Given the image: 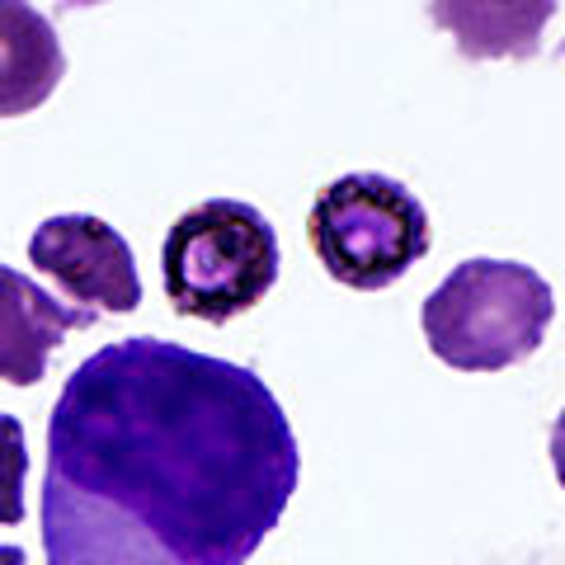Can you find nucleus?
Instances as JSON below:
<instances>
[{
	"label": "nucleus",
	"instance_id": "nucleus-1",
	"mask_svg": "<svg viewBox=\"0 0 565 565\" xmlns=\"http://www.w3.org/2000/svg\"><path fill=\"white\" fill-rule=\"evenodd\" d=\"M297 490V438L250 367L118 340L47 419V565H245Z\"/></svg>",
	"mask_w": 565,
	"mask_h": 565
},
{
	"label": "nucleus",
	"instance_id": "nucleus-2",
	"mask_svg": "<svg viewBox=\"0 0 565 565\" xmlns=\"http://www.w3.org/2000/svg\"><path fill=\"white\" fill-rule=\"evenodd\" d=\"M556 316L552 288L514 259H462L424 297V340L457 373H500L533 359Z\"/></svg>",
	"mask_w": 565,
	"mask_h": 565
},
{
	"label": "nucleus",
	"instance_id": "nucleus-3",
	"mask_svg": "<svg viewBox=\"0 0 565 565\" xmlns=\"http://www.w3.org/2000/svg\"><path fill=\"white\" fill-rule=\"evenodd\" d=\"M161 269L174 311L222 326L259 307L278 282V236L259 207L207 199L170 226Z\"/></svg>",
	"mask_w": 565,
	"mask_h": 565
},
{
	"label": "nucleus",
	"instance_id": "nucleus-4",
	"mask_svg": "<svg viewBox=\"0 0 565 565\" xmlns=\"http://www.w3.org/2000/svg\"><path fill=\"white\" fill-rule=\"evenodd\" d=\"M307 241L334 282L377 292L424 259L429 212L386 174H344L311 203Z\"/></svg>",
	"mask_w": 565,
	"mask_h": 565
},
{
	"label": "nucleus",
	"instance_id": "nucleus-5",
	"mask_svg": "<svg viewBox=\"0 0 565 565\" xmlns=\"http://www.w3.org/2000/svg\"><path fill=\"white\" fill-rule=\"evenodd\" d=\"M29 264L57 282L71 307L95 316H128L141 307L132 245L104 217H85V212L47 217L29 241Z\"/></svg>",
	"mask_w": 565,
	"mask_h": 565
},
{
	"label": "nucleus",
	"instance_id": "nucleus-6",
	"mask_svg": "<svg viewBox=\"0 0 565 565\" xmlns=\"http://www.w3.org/2000/svg\"><path fill=\"white\" fill-rule=\"evenodd\" d=\"M99 316L57 302L29 274L0 264V382L33 386L47 377V359L66 344L71 330L95 326Z\"/></svg>",
	"mask_w": 565,
	"mask_h": 565
},
{
	"label": "nucleus",
	"instance_id": "nucleus-7",
	"mask_svg": "<svg viewBox=\"0 0 565 565\" xmlns=\"http://www.w3.org/2000/svg\"><path fill=\"white\" fill-rule=\"evenodd\" d=\"M561 0H429V20L467 62L537 57Z\"/></svg>",
	"mask_w": 565,
	"mask_h": 565
},
{
	"label": "nucleus",
	"instance_id": "nucleus-8",
	"mask_svg": "<svg viewBox=\"0 0 565 565\" xmlns=\"http://www.w3.org/2000/svg\"><path fill=\"white\" fill-rule=\"evenodd\" d=\"M66 76L57 29L29 0H0V118L43 109Z\"/></svg>",
	"mask_w": 565,
	"mask_h": 565
},
{
	"label": "nucleus",
	"instance_id": "nucleus-9",
	"mask_svg": "<svg viewBox=\"0 0 565 565\" xmlns=\"http://www.w3.org/2000/svg\"><path fill=\"white\" fill-rule=\"evenodd\" d=\"M24 476H29L24 424L14 415H0V523L6 527L24 519Z\"/></svg>",
	"mask_w": 565,
	"mask_h": 565
},
{
	"label": "nucleus",
	"instance_id": "nucleus-10",
	"mask_svg": "<svg viewBox=\"0 0 565 565\" xmlns=\"http://www.w3.org/2000/svg\"><path fill=\"white\" fill-rule=\"evenodd\" d=\"M552 467H556V481L565 490V411L556 415V429H552Z\"/></svg>",
	"mask_w": 565,
	"mask_h": 565
},
{
	"label": "nucleus",
	"instance_id": "nucleus-11",
	"mask_svg": "<svg viewBox=\"0 0 565 565\" xmlns=\"http://www.w3.org/2000/svg\"><path fill=\"white\" fill-rule=\"evenodd\" d=\"M0 565H29L20 546H0Z\"/></svg>",
	"mask_w": 565,
	"mask_h": 565
},
{
	"label": "nucleus",
	"instance_id": "nucleus-12",
	"mask_svg": "<svg viewBox=\"0 0 565 565\" xmlns=\"http://www.w3.org/2000/svg\"><path fill=\"white\" fill-rule=\"evenodd\" d=\"M66 6H99V0H66Z\"/></svg>",
	"mask_w": 565,
	"mask_h": 565
}]
</instances>
